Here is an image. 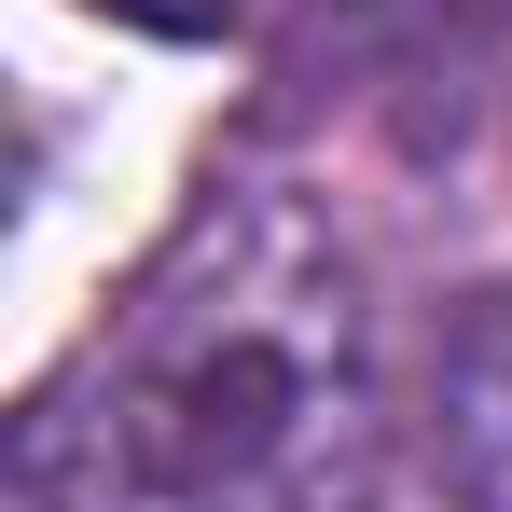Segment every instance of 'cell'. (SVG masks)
<instances>
[{
  "label": "cell",
  "mask_w": 512,
  "mask_h": 512,
  "mask_svg": "<svg viewBox=\"0 0 512 512\" xmlns=\"http://www.w3.org/2000/svg\"><path fill=\"white\" fill-rule=\"evenodd\" d=\"M374 291L305 180H208L14 429V512H374Z\"/></svg>",
  "instance_id": "cell-1"
},
{
  "label": "cell",
  "mask_w": 512,
  "mask_h": 512,
  "mask_svg": "<svg viewBox=\"0 0 512 512\" xmlns=\"http://www.w3.org/2000/svg\"><path fill=\"white\" fill-rule=\"evenodd\" d=\"M429 485L443 512H512V277L471 291L429 346Z\"/></svg>",
  "instance_id": "cell-2"
},
{
  "label": "cell",
  "mask_w": 512,
  "mask_h": 512,
  "mask_svg": "<svg viewBox=\"0 0 512 512\" xmlns=\"http://www.w3.org/2000/svg\"><path fill=\"white\" fill-rule=\"evenodd\" d=\"M97 14H125V28H153V42H222L250 0H97Z\"/></svg>",
  "instance_id": "cell-3"
}]
</instances>
